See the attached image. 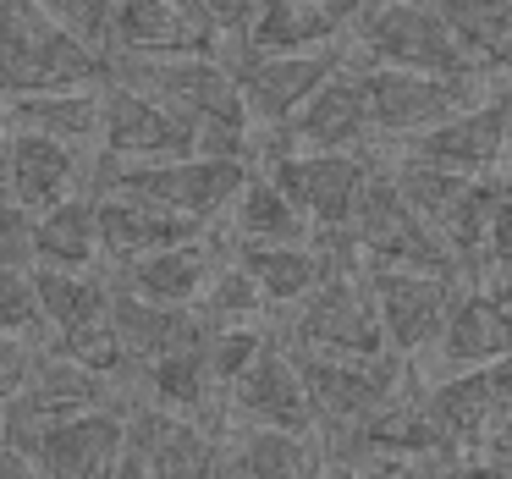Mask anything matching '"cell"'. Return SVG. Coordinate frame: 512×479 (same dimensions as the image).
Instances as JSON below:
<instances>
[{"label": "cell", "instance_id": "6da1fadb", "mask_svg": "<svg viewBox=\"0 0 512 479\" xmlns=\"http://www.w3.org/2000/svg\"><path fill=\"white\" fill-rule=\"evenodd\" d=\"M254 177L248 160L237 155H160V160H133V155H111L100 149L89 166V188L94 193H138L149 204H166V210L199 215V221H215L221 210H232L243 182Z\"/></svg>", "mask_w": 512, "mask_h": 479}, {"label": "cell", "instance_id": "7a4b0ae2", "mask_svg": "<svg viewBox=\"0 0 512 479\" xmlns=\"http://www.w3.org/2000/svg\"><path fill=\"white\" fill-rule=\"evenodd\" d=\"M6 94L72 89V83H116V50L89 45L39 0H6Z\"/></svg>", "mask_w": 512, "mask_h": 479}, {"label": "cell", "instance_id": "3957f363", "mask_svg": "<svg viewBox=\"0 0 512 479\" xmlns=\"http://www.w3.org/2000/svg\"><path fill=\"white\" fill-rule=\"evenodd\" d=\"M116 78L155 94L193 127H254L248 94L221 50H166V56H116Z\"/></svg>", "mask_w": 512, "mask_h": 479}, {"label": "cell", "instance_id": "277c9868", "mask_svg": "<svg viewBox=\"0 0 512 479\" xmlns=\"http://www.w3.org/2000/svg\"><path fill=\"white\" fill-rule=\"evenodd\" d=\"M226 61H232L237 83L248 94L254 127H287L320 94V83L353 61V50L342 39L314 50H254L248 39H226Z\"/></svg>", "mask_w": 512, "mask_h": 479}, {"label": "cell", "instance_id": "5b68a950", "mask_svg": "<svg viewBox=\"0 0 512 479\" xmlns=\"http://www.w3.org/2000/svg\"><path fill=\"white\" fill-rule=\"evenodd\" d=\"M303 369V386L314 397L320 424H364L397 397H408V358L397 347L386 353H320V347H292Z\"/></svg>", "mask_w": 512, "mask_h": 479}, {"label": "cell", "instance_id": "8992f818", "mask_svg": "<svg viewBox=\"0 0 512 479\" xmlns=\"http://www.w3.org/2000/svg\"><path fill=\"white\" fill-rule=\"evenodd\" d=\"M287 342L292 347H320V353H386L391 336L380 320L369 265H342L320 281L303 303L287 309Z\"/></svg>", "mask_w": 512, "mask_h": 479}, {"label": "cell", "instance_id": "52a82bcc", "mask_svg": "<svg viewBox=\"0 0 512 479\" xmlns=\"http://www.w3.org/2000/svg\"><path fill=\"white\" fill-rule=\"evenodd\" d=\"M369 83V111H375L380 138H413L430 133L435 122L457 116L490 89V72H419V67H386V61H364Z\"/></svg>", "mask_w": 512, "mask_h": 479}, {"label": "cell", "instance_id": "ba28073f", "mask_svg": "<svg viewBox=\"0 0 512 479\" xmlns=\"http://www.w3.org/2000/svg\"><path fill=\"white\" fill-rule=\"evenodd\" d=\"M353 39L364 50V61H386V67L479 72L435 0H369L364 17L353 23Z\"/></svg>", "mask_w": 512, "mask_h": 479}, {"label": "cell", "instance_id": "9c48e42d", "mask_svg": "<svg viewBox=\"0 0 512 479\" xmlns=\"http://www.w3.org/2000/svg\"><path fill=\"white\" fill-rule=\"evenodd\" d=\"M353 237L364 248V259H386V265H424V270H452V276H468L463 259L452 254L446 232L408 199V193L391 182V171H375L353 210Z\"/></svg>", "mask_w": 512, "mask_h": 479}, {"label": "cell", "instance_id": "30bf717a", "mask_svg": "<svg viewBox=\"0 0 512 479\" xmlns=\"http://www.w3.org/2000/svg\"><path fill=\"white\" fill-rule=\"evenodd\" d=\"M369 287H375L380 320H386V336L397 353H435L457 298H463L452 270L386 265V259H369Z\"/></svg>", "mask_w": 512, "mask_h": 479}, {"label": "cell", "instance_id": "8fae6325", "mask_svg": "<svg viewBox=\"0 0 512 479\" xmlns=\"http://www.w3.org/2000/svg\"><path fill=\"white\" fill-rule=\"evenodd\" d=\"M265 171L303 204L309 221L347 226L375 177V160H369V149H281L265 160Z\"/></svg>", "mask_w": 512, "mask_h": 479}, {"label": "cell", "instance_id": "7c38bea8", "mask_svg": "<svg viewBox=\"0 0 512 479\" xmlns=\"http://www.w3.org/2000/svg\"><path fill=\"white\" fill-rule=\"evenodd\" d=\"M402 144H408L413 155H430V160H441V166L485 177V171L512 149V72L490 83V94H479L474 105H463L457 116L435 122L430 133L402 138Z\"/></svg>", "mask_w": 512, "mask_h": 479}, {"label": "cell", "instance_id": "4fadbf2b", "mask_svg": "<svg viewBox=\"0 0 512 479\" xmlns=\"http://www.w3.org/2000/svg\"><path fill=\"white\" fill-rule=\"evenodd\" d=\"M127 408L133 402H100V408L50 419L34 441V468L39 479H100L116 474L127 446Z\"/></svg>", "mask_w": 512, "mask_h": 479}, {"label": "cell", "instance_id": "5bb4252c", "mask_svg": "<svg viewBox=\"0 0 512 479\" xmlns=\"http://www.w3.org/2000/svg\"><path fill=\"white\" fill-rule=\"evenodd\" d=\"M100 149L133 160H160V155H193L199 149V127L188 116H177L171 105H160L155 94L133 89V83H105V127Z\"/></svg>", "mask_w": 512, "mask_h": 479}, {"label": "cell", "instance_id": "9a60e30c", "mask_svg": "<svg viewBox=\"0 0 512 479\" xmlns=\"http://www.w3.org/2000/svg\"><path fill=\"white\" fill-rule=\"evenodd\" d=\"M424 408L441 419V430L457 446H479L496 419L512 408V358L496 364H468V369H446L441 380L424 386Z\"/></svg>", "mask_w": 512, "mask_h": 479}, {"label": "cell", "instance_id": "2e32d148", "mask_svg": "<svg viewBox=\"0 0 512 479\" xmlns=\"http://www.w3.org/2000/svg\"><path fill=\"white\" fill-rule=\"evenodd\" d=\"M232 413L254 424H281V430H320V413H314V397L303 386V369L292 358V347L270 342L243 375L232 380Z\"/></svg>", "mask_w": 512, "mask_h": 479}, {"label": "cell", "instance_id": "e0dca14e", "mask_svg": "<svg viewBox=\"0 0 512 479\" xmlns=\"http://www.w3.org/2000/svg\"><path fill=\"white\" fill-rule=\"evenodd\" d=\"M281 133L298 149H364L375 133V111H369V83H364V61H347L336 78L320 83L309 105L292 116Z\"/></svg>", "mask_w": 512, "mask_h": 479}, {"label": "cell", "instance_id": "ac0fdd59", "mask_svg": "<svg viewBox=\"0 0 512 479\" xmlns=\"http://www.w3.org/2000/svg\"><path fill=\"white\" fill-rule=\"evenodd\" d=\"M210 221L199 215L166 210V204H149L138 193H100V248L111 265H127V259H144L155 248L188 243V237H204Z\"/></svg>", "mask_w": 512, "mask_h": 479}, {"label": "cell", "instance_id": "d6986e66", "mask_svg": "<svg viewBox=\"0 0 512 479\" xmlns=\"http://www.w3.org/2000/svg\"><path fill=\"white\" fill-rule=\"evenodd\" d=\"M83 149L67 138H50L39 127H12L6 133V199L28 204V210H50L78 188Z\"/></svg>", "mask_w": 512, "mask_h": 479}, {"label": "cell", "instance_id": "ffe728a7", "mask_svg": "<svg viewBox=\"0 0 512 479\" xmlns=\"http://www.w3.org/2000/svg\"><path fill=\"white\" fill-rule=\"evenodd\" d=\"M221 474H232V479H298V474H320V435L243 419V430L226 435Z\"/></svg>", "mask_w": 512, "mask_h": 479}, {"label": "cell", "instance_id": "44dd1931", "mask_svg": "<svg viewBox=\"0 0 512 479\" xmlns=\"http://www.w3.org/2000/svg\"><path fill=\"white\" fill-rule=\"evenodd\" d=\"M441 369H468V364H496L512 358V303H501L490 287H468L435 342Z\"/></svg>", "mask_w": 512, "mask_h": 479}, {"label": "cell", "instance_id": "7402d4cb", "mask_svg": "<svg viewBox=\"0 0 512 479\" xmlns=\"http://www.w3.org/2000/svg\"><path fill=\"white\" fill-rule=\"evenodd\" d=\"M215 265H221V254H215L210 232H204V237H188V243L155 248V254H144V259H127V265H116V276H122L127 287H138L144 298L188 309V303L204 298Z\"/></svg>", "mask_w": 512, "mask_h": 479}, {"label": "cell", "instance_id": "603a6c76", "mask_svg": "<svg viewBox=\"0 0 512 479\" xmlns=\"http://www.w3.org/2000/svg\"><path fill=\"white\" fill-rule=\"evenodd\" d=\"M6 122L12 127H39V133H50V138H67V144L89 149V144H100V127H105V83L12 94Z\"/></svg>", "mask_w": 512, "mask_h": 479}, {"label": "cell", "instance_id": "cb8c5ba5", "mask_svg": "<svg viewBox=\"0 0 512 479\" xmlns=\"http://www.w3.org/2000/svg\"><path fill=\"white\" fill-rule=\"evenodd\" d=\"M116 56H166V50H215V39L188 17L182 0H116Z\"/></svg>", "mask_w": 512, "mask_h": 479}, {"label": "cell", "instance_id": "d4e9b609", "mask_svg": "<svg viewBox=\"0 0 512 479\" xmlns=\"http://www.w3.org/2000/svg\"><path fill=\"white\" fill-rule=\"evenodd\" d=\"M210 331H215V325H210ZM210 331L188 336V342H177L171 353H160L155 364L138 369V380H144L149 397L166 402V408H182V413H204L210 391L221 386L215 358H210Z\"/></svg>", "mask_w": 512, "mask_h": 479}, {"label": "cell", "instance_id": "484cf974", "mask_svg": "<svg viewBox=\"0 0 512 479\" xmlns=\"http://www.w3.org/2000/svg\"><path fill=\"white\" fill-rule=\"evenodd\" d=\"M232 237L237 243H303V237H309V215H303V204L259 166L232 204Z\"/></svg>", "mask_w": 512, "mask_h": 479}, {"label": "cell", "instance_id": "4316f807", "mask_svg": "<svg viewBox=\"0 0 512 479\" xmlns=\"http://www.w3.org/2000/svg\"><path fill=\"white\" fill-rule=\"evenodd\" d=\"M342 34L347 23L331 12V0H259L243 39L254 50H314V45H336Z\"/></svg>", "mask_w": 512, "mask_h": 479}, {"label": "cell", "instance_id": "83f0119b", "mask_svg": "<svg viewBox=\"0 0 512 479\" xmlns=\"http://www.w3.org/2000/svg\"><path fill=\"white\" fill-rule=\"evenodd\" d=\"M100 248V193H67L39 210V265H94Z\"/></svg>", "mask_w": 512, "mask_h": 479}, {"label": "cell", "instance_id": "f1b7e54d", "mask_svg": "<svg viewBox=\"0 0 512 479\" xmlns=\"http://www.w3.org/2000/svg\"><path fill=\"white\" fill-rule=\"evenodd\" d=\"M452 23L457 45L474 56L479 72L507 78L512 72V0H435Z\"/></svg>", "mask_w": 512, "mask_h": 479}, {"label": "cell", "instance_id": "f546056e", "mask_svg": "<svg viewBox=\"0 0 512 479\" xmlns=\"http://www.w3.org/2000/svg\"><path fill=\"white\" fill-rule=\"evenodd\" d=\"M496 199H501V182L474 177L463 193H457L452 210L441 215V232H446V243H452V254L463 259L468 276H479V265H485V237H490V215H496Z\"/></svg>", "mask_w": 512, "mask_h": 479}, {"label": "cell", "instance_id": "4dcf8cb0", "mask_svg": "<svg viewBox=\"0 0 512 479\" xmlns=\"http://www.w3.org/2000/svg\"><path fill=\"white\" fill-rule=\"evenodd\" d=\"M391 182H397L402 193H408L413 204H419L424 215H430L435 226H441V215L457 204V193L474 182V171H457V166H441V160L430 155H413V149H402V160L391 166Z\"/></svg>", "mask_w": 512, "mask_h": 479}, {"label": "cell", "instance_id": "1f68e13d", "mask_svg": "<svg viewBox=\"0 0 512 479\" xmlns=\"http://www.w3.org/2000/svg\"><path fill=\"white\" fill-rule=\"evenodd\" d=\"M265 303H270L265 281H259L254 270L232 254V259L215 265V276H210V287H204L199 309L210 314V325H232V320H265Z\"/></svg>", "mask_w": 512, "mask_h": 479}, {"label": "cell", "instance_id": "d6a6232c", "mask_svg": "<svg viewBox=\"0 0 512 479\" xmlns=\"http://www.w3.org/2000/svg\"><path fill=\"white\" fill-rule=\"evenodd\" d=\"M0 331L28 336L39 347H56V331H50V314H45V292H39L34 270L0 265Z\"/></svg>", "mask_w": 512, "mask_h": 479}, {"label": "cell", "instance_id": "836d02e7", "mask_svg": "<svg viewBox=\"0 0 512 479\" xmlns=\"http://www.w3.org/2000/svg\"><path fill=\"white\" fill-rule=\"evenodd\" d=\"M0 265L39 270V210L17 199H6V215H0Z\"/></svg>", "mask_w": 512, "mask_h": 479}, {"label": "cell", "instance_id": "e575fe53", "mask_svg": "<svg viewBox=\"0 0 512 479\" xmlns=\"http://www.w3.org/2000/svg\"><path fill=\"white\" fill-rule=\"evenodd\" d=\"M56 23H67L72 34H83L89 45L100 50H116L111 39V23H116V0H39Z\"/></svg>", "mask_w": 512, "mask_h": 479}, {"label": "cell", "instance_id": "d590c367", "mask_svg": "<svg viewBox=\"0 0 512 479\" xmlns=\"http://www.w3.org/2000/svg\"><path fill=\"white\" fill-rule=\"evenodd\" d=\"M182 6H188V17L215 39V50H221V39H243L248 23H254V12H259V0H182Z\"/></svg>", "mask_w": 512, "mask_h": 479}, {"label": "cell", "instance_id": "8d00e7d4", "mask_svg": "<svg viewBox=\"0 0 512 479\" xmlns=\"http://www.w3.org/2000/svg\"><path fill=\"white\" fill-rule=\"evenodd\" d=\"M512 270V188L501 182V199H496V215H490V237H485V265L479 276H501Z\"/></svg>", "mask_w": 512, "mask_h": 479}, {"label": "cell", "instance_id": "74e56055", "mask_svg": "<svg viewBox=\"0 0 512 479\" xmlns=\"http://www.w3.org/2000/svg\"><path fill=\"white\" fill-rule=\"evenodd\" d=\"M364 6H369V0H331V12H336V17H342V23H347V34H353V23H358V17H364Z\"/></svg>", "mask_w": 512, "mask_h": 479}, {"label": "cell", "instance_id": "f35d334b", "mask_svg": "<svg viewBox=\"0 0 512 479\" xmlns=\"http://www.w3.org/2000/svg\"><path fill=\"white\" fill-rule=\"evenodd\" d=\"M501 182H507V188H512V177H501Z\"/></svg>", "mask_w": 512, "mask_h": 479}]
</instances>
